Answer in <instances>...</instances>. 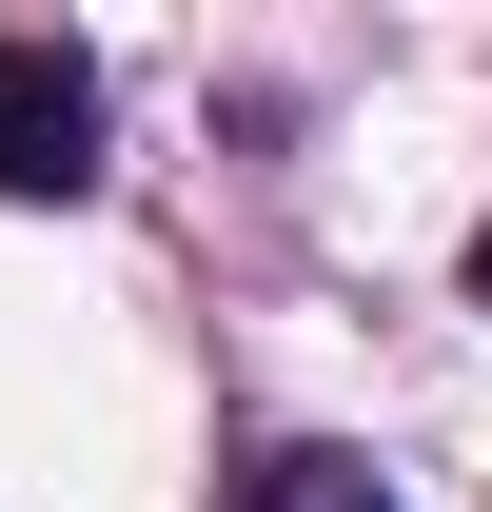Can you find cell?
Masks as SVG:
<instances>
[{
    "mask_svg": "<svg viewBox=\"0 0 492 512\" xmlns=\"http://www.w3.org/2000/svg\"><path fill=\"white\" fill-rule=\"evenodd\" d=\"M79 178H99V60L0 40V197H79Z\"/></svg>",
    "mask_w": 492,
    "mask_h": 512,
    "instance_id": "6da1fadb",
    "label": "cell"
},
{
    "mask_svg": "<svg viewBox=\"0 0 492 512\" xmlns=\"http://www.w3.org/2000/svg\"><path fill=\"white\" fill-rule=\"evenodd\" d=\"M217 512H394V473H374V453H315V434H296V453H256Z\"/></svg>",
    "mask_w": 492,
    "mask_h": 512,
    "instance_id": "7a4b0ae2",
    "label": "cell"
},
{
    "mask_svg": "<svg viewBox=\"0 0 492 512\" xmlns=\"http://www.w3.org/2000/svg\"><path fill=\"white\" fill-rule=\"evenodd\" d=\"M473 316H492V217H473Z\"/></svg>",
    "mask_w": 492,
    "mask_h": 512,
    "instance_id": "3957f363",
    "label": "cell"
}]
</instances>
